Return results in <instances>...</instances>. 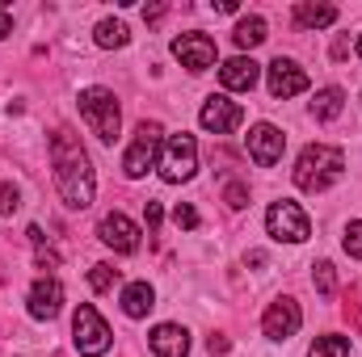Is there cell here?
<instances>
[{
	"mask_svg": "<svg viewBox=\"0 0 362 357\" xmlns=\"http://www.w3.org/2000/svg\"><path fill=\"white\" fill-rule=\"evenodd\" d=\"M51 169H55V189H59L64 206L68 210H89L93 198H97V173H93L85 143L68 126H59L51 135Z\"/></svg>",
	"mask_w": 362,
	"mask_h": 357,
	"instance_id": "6da1fadb",
	"label": "cell"
},
{
	"mask_svg": "<svg viewBox=\"0 0 362 357\" xmlns=\"http://www.w3.org/2000/svg\"><path fill=\"white\" fill-rule=\"evenodd\" d=\"M206 349H211V353H228V337H211Z\"/></svg>",
	"mask_w": 362,
	"mask_h": 357,
	"instance_id": "4dcf8cb0",
	"label": "cell"
},
{
	"mask_svg": "<svg viewBox=\"0 0 362 357\" xmlns=\"http://www.w3.org/2000/svg\"><path fill=\"white\" fill-rule=\"evenodd\" d=\"M148 345L156 357H185L189 353V332L181 324H156L148 332Z\"/></svg>",
	"mask_w": 362,
	"mask_h": 357,
	"instance_id": "2e32d148",
	"label": "cell"
},
{
	"mask_svg": "<svg viewBox=\"0 0 362 357\" xmlns=\"http://www.w3.org/2000/svg\"><path fill=\"white\" fill-rule=\"evenodd\" d=\"M299 324H303V311H299L295 298H274L270 307H266V315H262V332H266L270 341H286V337H295Z\"/></svg>",
	"mask_w": 362,
	"mask_h": 357,
	"instance_id": "9c48e42d",
	"label": "cell"
},
{
	"mask_svg": "<svg viewBox=\"0 0 362 357\" xmlns=\"http://www.w3.org/2000/svg\"><path fill=\"white\" fill-rule=\"evenodd\" d=\"M346 173V156L341 147H329V143H308L295 160V185L303 193H325L329 185H337Z\"/></svg>",
	"mask_w": 362,
	"mask_h": 357,
	"instance_id": "7a4b0ae2",
	"label": "cell"
},
{
	"mask_svg": "<svg viewBox=\"0 0 362 357\" xmlns=\"http://www.w3.org/2000/svg\"><path fill=\"white\" fill-rule=\"evenodd\" d=\"M114 277H118V273H114L110 265H93V269H89V286L97 290V294H105V290L114 286Z\"/></svg>",
	"mask_w": 362,
	"mask_h": 357,
	"instance_id": "cb8c5ba5",
	"label": "cell"
},
{
	"mask_svg": "<svg viewBox=\"0 0 362 357\" xmlns=\"http://www.w3.org/2000/svg\"><path fill=\"white\" fill-rule=\"evenodd\" d=\"M81 118L89 122V131L101 139V143H114L118 139V131H122V114H118V97L110 89H101V85H89V89H81Z\"/></svg>",
	"mask_w": 362,
	"mask_h": 357,
	"instance_id": "3957f363",
	"label": "cell"
},
{
	"mask_svg": "<svg viewBox=\"0 0 362 357\" xmlns=\"http://www.w3.org/2000/svg\"><path fill=\"white\" fill-rule=\"evenodd\" d=\"M198 122H202V131H211V135H228V131H236V126L245 122V109H240V101H232V97L215 92V97H206V101H202Z\"/></svg>",
	"mask_w": 362,
	"mask_h": 357,
	"instance_id": "ba28073f",
	"label": "cell"
},
{
	"mask_svg": "<svg viewBox=\"0 0 362 357\" xmlns=\"http://www.w3.org/2000/svg\"><path fill=\"white\" fill-rule=\"evenodd\" d=\"M173 223H177V227H185V231H194V227H198V210H194L189 202H181L177 210H173Z\"/></svg>",
	"mask_w": 362,
	"mask_h": 357,
	"instance_id": "83f0119b",
	"label": "cell"
},
{
	"mask_svg": "<svg viewBox=\"0 0 362 357\" xmlns=\"http://www.w3.org/2000/svg\"><path fill=\"white\" fill-rule=\"evenodd\" d=\"M266 231H270L278 244H303L308 236H312V223H308V214H303V206L299 202H274L270 210H266Z\"/></svg>",
	"mask_w": 362,
	"mask_h": 357,
	"instance_id": "52a82bcc",
	"label": "cell"
},
{
	"mask_svg": "<svg viewBox=\"0 0 362 357\" xmlns=\"http://www.w3.org/2000/svg\"><path fill=\"white\" fill-rule=\"evenodd\" d=\"M223 198H228V206H232V210H240V206H249V189H245L240 181H232V185L223 189Z\"/></svg>",
	"mask_w": 362,
	"mask_h": 357,
	"instance_id": "f1b7e54d",
	"label": "cell"
},
{
	"mask_svg": "<svg viewBox=\"0 0 362 357\" xmlns=\"http://www.w3.org/2000/svg\"><path fill=\"white\" fill-rule=\"evenodd\" d=\"M144 219H148V231H156V227H160V219H165V210H160V202H148V210H144Z\"/></svg>",
	"mask_w": 362,
	"mask_h": 357,
	"instance_id": "f546056e",
	"label": "cell"
},
{
	"mask_svg": "<svg viewBox=\"0 0 362 357\" xmlns=\"http://www.w3.org/2000/svg\"><path fill=\"white\" fill-rule=\"evenodd\" d=\"M333 286H337V277H333V265H329V261H316V290L329 298V294H333Z\"/></svg>",
	"mask_w": 362,
	"mask_h": 357,
	"instance_id": "484cf974",
	"label": "cell"
},
{
	"mask_svg": "<svg viewBox=\"0 0 362 357\" xmlns=\"http://www.w3.org/2000/svg\"><path fill=\"white\" fill-rule=\"evenodd\" d=\"M249 156H253V164H262V169H274L278 160H282V147H286V135L274 126V122H257L253 131H249Z\"/></svg>",
	"mask_w": 362,
	"mask_h": 357,
	"instance_id": "30bf717a",
	"label": "cell"
},
{
	"mask_svg": "<svg viewBox=\"0 0 362 357\" xmlns=\"http://www.w3.org/2000/svg\"><path fill=\"white\" fill-rule=\"evenodd\" d=\"M72 341H76V349H81L85 357L110 353L114 332H110V324L97 315V307H93V303H81V307H76V315H72Z\"/></svg>",
	"mask_w": 362,
	"mask_h": 357,
	"instance_id": "5b68a950",
	"label": "cell"
},
{
	"mask_svg": "<svg viewBox=\"0 0 362 357\" xmlns=\"http://www.w3.org/2000/svg\"><path fill=\"white\" fill-rule=\"evenodd\" d=\"M308 357H350V341L329 332V337H316V345L308 349Z\"/></svg>",
	"mask_w": 362,
	"mask_h": 357,
	"instance_id": "7402d4cb",
	"label": "cell"
},
{
	"mask_svg": "<svg viewBox=\"0 0 362 357\" xmlns=\"http://www.w3.org/2000/svg\"><path fill=\"white\" fill-rule=\"evenodd\" d=\"M97 236H101V244H105V248H114V253H122V257L139 248V227H135L127 214H118V210H114V214H105V219L97 223Z\"/></svg>",
	"mask_w": 362,
	"mask_h": 357,
	"instance_id": "7c38bea8",
	"label": "cell"
},
{
	"mask_svg": "<svg viewBox=\"0 0 362 357\" xmlns=\"http://www.w3.org/2000/svg\"><path fill=\"white\" fill-rule=\"evenodd\" d=\"M232 38H236L240 51H253V47H262V42L270 38V25H266V17L253 13V17H240V21H236V34H232Z\"/></svg>",
	"mask_w": 362,
	"mask_h": 357,
	"instance_id": "ac0fdd59",
	"label": "cell"
},
{
	"mask_svg": "<svg viewBox=\"0 0 362 357\" xmlns=\"http://www.w3.org/2000/svg\"><path fill=\"white\" fill-rule=\"evenodd\" d=\"M257 76H262V63H257L253 55H236V59H228V63L219 68V80H223L228 92H249L257 85Z\"/></svg>",
	"mask_w": 362,
	"mask_h": 357,
	"instance_id": "9a60e30c",
	"label": "cell"
},
{
	"mask_svg": "<svg viewBox=\"0 0 362 357\" xmlns=\"http://www.w3.org/2000/svg\"><path fill=\"white\" fill-rule=\"evenodd\" d=\"M295 21L303 30H325V25L337 21V8L333 4H295Z\"/></svg>",
	"mask_w": 362,
	"mask_h": 357,
	"instance_id": "ffe728a7",
	"label": "cell"
},
{
	"mask_svg": "<svg viewBox=\"0 0 362 357\" xmlns=\"http://www.w3.org/2000/svg\"><path fill=\"white\" fill-rule=\"evenodd\" d=\"M25 236H30V244H34V257H38V269H55V265H59V253H55L51 244H42V227H30Z\"/></svg>",
	"mask_w": 362,
	"mask_h": 357,
	"instance_id": "603a6c76",
	"label": "cell"
},
{
	"mask_svg": "<svg viewBox=\"0 0 362 357\" xmlns=\"http://www.w3.org/2000/svg\"><path fill=\"white\" fill-rule=\"evenodd\" d=\"M64 311V286L59 277H38L30 286V315L34 320H55Z\"/></svg>",
	"mask_w": 362,
	"mask_h": 357,
	"instance_id": "5bb4252c",
	"label": "cell"
},
{
	"mask_svg": "<svg viewBox=\"0 0 362 357\" xmlns=\"http://www.w3.org/2000/svg\"><path fill=\"white\" fill-rule=\"evenodd\" d=\"M215 8H219V13H236L240 4H236V0H215Z\"/></svg>",
	"mask_w": 362,
	"mask_h": 357,
	"instance_id": "836d02e7",
	"label": "cell"
},
{
	"mask_svg": "<svg viewBox=\"0 0 362 357\" xmlns=\"http://www.w3.org/2000/svg\"><path fill=\"white\" fill-rule=\"evenodd\" d=\"M152 307H156V290H152L148 282H131V286H122V311H127L131 320H144Z\"/></svg>",
	"mask_w": 362,
	"mask_h": 357,
	"instance_id": "e0dca14e",
	"label": "cell"
},
{
	"mask_svg": "<svg viewBox=\"0 0 362 357\" xmlns=\"http://www.w3.org/2000/svg\"><path fill=\"white\" fill-rule=\"evenodd\" d=\"M173 55L181 59V68H189V72H206V68H215V38H206V34H177L173 38Z\"/></svg>",
	"mask_w": 362,
	"mask_h": 357,
	"instance_id": "8fae6325",
	"label": "cell"
},
{
	"mask_svg": "<svg viewBox=\"0 0 362 357\" xmlns=\"http://www.w3.org/2000/svg\"><path fill=\"white\" fill-rule=\"evenodd\" d=\"M341 105H346V92L337 89V85H329V89L316 92V101H312V114H316V122H333V118L341 114Z\"/></svg>",
	"mask_w": 362,
	"mask_h": 357,
	"instance_id": "44dd1931",
	"label": "cell"
},
{
	"mask_svg": "<svg viewBox=\"0 0 362 357\" xmlns=\"http://www.w3.org/2000/svg\"><path fill=\"white\" fill-rule=\"evenodd\" d=\"M17 206H21V193H17V185L0 181V214H13Z\"/></svg>",
	"mask_w": 362,
	"mask_h": 357,
	"instance_id": "4316f807",
	"label": "cell"
},
{
	"mask_svg": "<svg viewBox=\"0 0 362 357\" xmlns=\"http://www.w3.org/2000/svg\"><path fill=\"white\" fill-rule=\"evenodd\" d=\"M160 177L169 181V185H181V181H189L198 173V139L194 135H169L165 139V152H160Z\"/></svg>",
	"mask_w": 362,
	"mask_h": 357,
	"instance_id": "8992f818",
	"label": "cell"
},
{
	"mask_svg": "<svg viewBox=\"0 0 362 357\" xmlns=\"http://www.w3.org/2000/svg\"><path fill=\"white\" fill-rule=\"evenodd\" d=\"M144 17H148V21H160V17H165V4H152V8H144Z\"/></svg>",
	"mask_w": 362,
	"mask_h": 357,
	"instance_id": "d6a6232c",
	"label": "cell"
},
{
	"mask_svg": "<svg viewBox=\"0 0 362 357\" xmlns=\"http://www.w3.org/2000/svg\"><path fill=\"white\" fill-rule=\"evenodd\" d=\"M8 34H13V17L0 8V38H8Z\"/></svg>",
	"mask_w": 362,
	"mask_h": 357,
	"instance_id": "1f68e13d",
	"label": "cell"
},
{
	"mask_svg": "<svg viewBox=\"0 0 362 357\" xmlns=\"http://www.w3.org/2000/svg\"><path fill=\"white\" fill-rule=\"evenodd\" d=\"M358 55H362V38H358Z\"/></svg>",
	"mask_w": 362,
	"mask_h": 357,
	"instance_id": "e575fe53",
	"label": "cell"
},
{
	"mask_svg": "<svg viewBox=\"0 0 362 357\" xmlns=\"http://www.w3.org/2000/svg\"><path fill=\"white\" fill-rule=\"evenodd\" d=\"M341 244H346V253H350V257H358V261H362V219H354V223L346 227Z\"/></svg>",
	"mask_w": 362,
	"mask_h": 357,
	"instance_id": "d4e9b609",
	"label": "cell"
},
{
	"mask_svg": "<svg viewBox=\"0 0 362 357\" xmlns=\"http://www.w3.org/2000/svg\"><path fill=\"white\" fill-rule=\"evenodd\" d=\"M160 152H165V131H160V122H139V131H135V139H131V147H127V156H122V173H127V177H144L148 169L160 164Z\"/></svg>",
	"mask_w": 362,
	"mask_h": 357,
	"instance_id": "277c9868",
	"label": "cell"
},
{
	"mask_svg": "<svg viewBox=\"0 0 362 357\" xmlns=\"http://www.w3.org/2000/svg\"><path fill=\"white\" fill-rule=\"evenodd\" d=\"M308 89V72L295 63V59H274L270 63V97L278 101H286V97H299V92Z\"/></svg>",
	"mask_w": 362,
	"mask_h": 357,
	"instance_id": "4fadbf2b",
	"label": "cell"
},
{
	"mask_svg": "<svg viewBox=\"0 0 362 357\" xmlns=\"http://www.w3.org/2000/svg\"><path fill=\"white\" fill-rule=\"evenodd\" d=\"M93 38H97V47H101V51H122V47L131 42V30H127L118 17H105V21H97Z\"/></svg>",
	"mask_w": 362,
	"mask_h": 357,
	"instance_id": "d6986e66",
	"label": "cell"
}]
</instances>
